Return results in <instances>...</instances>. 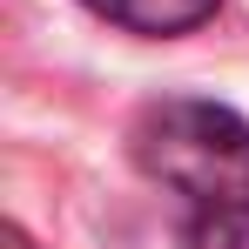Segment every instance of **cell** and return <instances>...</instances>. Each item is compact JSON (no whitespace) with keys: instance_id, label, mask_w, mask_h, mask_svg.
Listing matches in <instances>:
<instances>
[{"instance_id":"cell-1","label":"cell","mask_w":249,"mask_h":249,"mask_svg":"<svg viewBox=\"0 0 249 249\" xmlns=\"http://www.w3.org/2000/svg\"><path fill=\"white\" fill-rule=\"evenodd\" d=\"M135 168L175 209L182 249H249V122L222 101H148L128 128Z\"/></svg>"},{"instance_id":"cell-2","label":"cell","mask_w":249,"mask_h":249,"mask_svg":"<svg viewBox=\"0 0 249 249\" xmlns=\"http://www.w3.org/2000/svg\"><path fill=\"white\" fill-rule=\"evenodd\" d=\"M88 14L115 20L128 34H148V41H175V34H196L202 20L222 14V0H81Z\"/></svg>"}]
</instances>
